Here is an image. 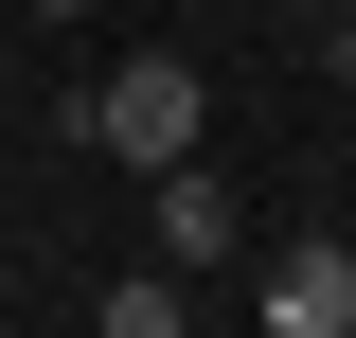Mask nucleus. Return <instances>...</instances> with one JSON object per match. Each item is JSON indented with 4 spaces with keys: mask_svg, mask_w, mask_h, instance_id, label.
<instances>
[{
    "mask_svg": "<svg viewBox=\"0 0 356 338\" xmlns=\"http://www.w3.org/2000/svg\"><path fill=\"white\" fill-rule=\"evenodd\" d=\"M72 143H107L125 178H161V161H196V72H178V54H107V89L72 107Z\"/></svg>",
    "mask_w": 356,
    "mask_h": 338,
    "instance_id": "f257e3e1",
    "label": "nucleus"
},
{
    "mask_svg": "<svg viewBox=\"0 0 356 338\" xmlns=\"http://www.w3.org/2000/svg\"><path fill=\"white\" fill-rule=\"evenodd\" d=\"M267 338H356V250H339V232L267 250Z\"/></svg>",
    "mask_w": 356,
    "mask_h": 338,
    "instance_id": "f03ea898",
    "label": "nucleus"
},
{
    "mask_svg": "<svg viewBox=\"0 0 356 338\" xmlns=\"http://www.w3.org/2000/svg\"><path fill=\"white\" fill-rule=\"evenodd\" d=\"M232 250H250V196L196 178V161H161V267H232Z\"/></svg>",
    "mask_w": 356,
    "mask_h": 338,
    "instance_id": "7ed1b4c3",
    "label": "nucleus"
},
{
    "mask_svg": "<svg viewBox=\"0 0 356 338\" xmlns=\"http://www.w3.org/2000/svg\"><path fill=\"white\" fill-rule=\"evenodd\" d=\"M107 338H178V267H125L107 285Z\"/></svg>",
    "mask_w": 356,
    "mask_h": 338,
    "instance_id": "20e7f679",
    "label": "nucleus"
},
{
    "mask_svg": "<svg viewBox=\"0 0 356 338\" xmlns=\"http://www.w3.org/2000/svg\"><path fill=\"white\" fill-rule=\"evenodd\" d=\"M321 36H339V54H356V0H321Z\"/></svg>",
    "mask_w": 356,
    "mask_h": 338,
    "instance_id": "39448f33",
    "label": "nucleus"
},
{
    "mask_svg": "<svg viewBox=\"0 0 356 338\" xmlns=\"http://www.w3.org/2000/svg\"><path fill=\"white\" fill-rule=\"evenodd\" d=\"M18 18H89V0H18Z\"/></svg>",
    "mask_w": 356,
    "mask_h": 338,
    "instance_id": "423d86ee",
    "label": "nucleus"
}]
</instances>
